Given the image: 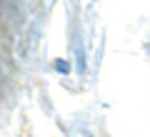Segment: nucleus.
I'll list each match as a JSON object with an SVG mask.
<instances>
[{
    "label": "nucleus",
    "instance_id": "1",
    "mask_svg": "<svg viewBox=\"0 0 150 137\" xmlns=\"http://www.w3.org/2000/svg\"><path fill=\"white\" fill-rule=\"evenodd\" d=\"M53 65H55V67L60 70V72H70V65H68V63H63V60H55Z\"/></svg>",
    "mask_w": 150,
    "mask_h": 137
}]
</instances>
